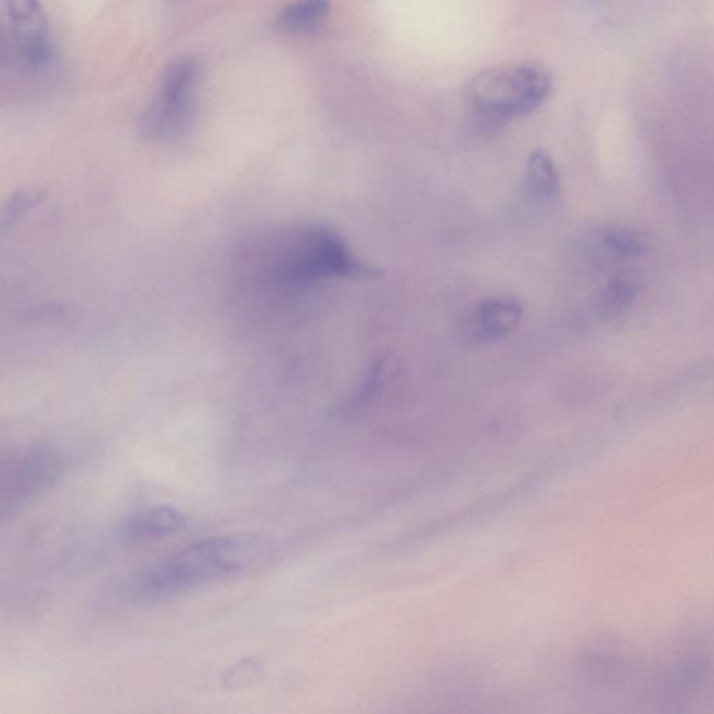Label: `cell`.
<instances>
[{
  "mask_svg": "<svg viewBox=\"0 0 714 714\" xmlns=\"http://www.w3.org/2000/svg\"><path fill=\"white\" fill-rule=\"evenodd\" d=\"M523 317L520 301L500 297L482 303L468 322L469 339L474 342H492L515 330Z\"/></svg>",
  "mask_w": 714,
  "mask_h": 714,
  "instance_id": "ba28073f",
  "label": "cell"
},
{
  "mask_svg": "<svg viewBox=\"0 0 714 714\" xmlns=\"http://www.w3.org/2000/svg\"><path fill=\"white\" fill-rule=\"evenodd\" d=\"M551 88V73L545 66L520 63L479 73L468 87V98L483 129H497L537 110Z\"/></svg>",
  "mask_w": 714,
  "mask_h": 714,
  "instance_id": "3957f363",
  "label": "cell"
},
{
  "mask_svg": "<svg viewBox=\"0 0 714 714\" xmlns=\"http://www.w3.org/2000/svg\"><path fill=\"white\" fill-rule=\"evenodd\" d=\"M330 8V0H295L278 13L273 26L286 34L316 31L329 16Z\"/></svg>",
  "mask_w": 714,
  "mask_h": 714,
  "instance_id": "8fae6325",
  "label": "cell"
},
{
  "mask_svg": "<svg viewBox=\"0 0 714 714\" xmlns=\"http://www.w3.org/2000/svg\"><path fill=\"white\" fill-rule=\"evenodd\" d=\"M339 233L322 225L293 229L268 251L266 276L283 288H301L329 278L373 276Z\"/></svg>",
  "mask_w": 714,
  "mask_h": 714,
  "instance_id": "7a4b0ae2",
  "label": "cell"
},
{
  "mask_svg": "<svg viewBox=\"0 0 714 714\" xmlns=\"http://www.w3.org/2000/svg\"><path fill=\"white\" fill-rule=\"evenodd\" d=\"M712 660L702 650H687L660 673L652 686V697L660 706H678L705 686Z\"/></svg>",
  "mask_w": 714,
  "mask_h": 714,
  "instance_id": "52a82bcc",
  "label": "cell"
},
{
  "mask_svg": "<svg viewBox=\"0 0 714 714\" xmlns=\"http://www.w3.org/2000/svg\"><path fill=\"white\" fill-rule=\"evenodd\" d=\"M184 525L182 512L170 506H158L136 512L122 525L120 533L130 541L155 540L174 535Z\"/></svg>",
  "mask_w": 714,
  "mask_h": 714,
  "instance_id": "30bf717a",
  "label": "cell"
},
{
  "mask_svg": "<svg viewBox=\"0 0 714 714\" xmlns=\"http://www.w3.org/2000/svg\"><path fill=\"white\" fill-rule=\"evenodd\" d=\"M525 182L527 190L537 199L550 200L559 195V170L547 151H533L526 163Z\"/></svg>",
  "mask_w": 714,
  "mask_h": 714,
  "instance_id": "7c38bea8",
  "label": "cell"
},
{
  "mask_svg": "<svg viewBox=\"0 0 714 714\" xmlns=\"http://www.w3.org/2000/svg\"><path fill=\"white\" fill-rule=\"evenodd\" d=\"M65 472V455L48 444L33 445L4 459L0 473L2 521L7 522L24 502L55 486Z\"/></svg>",
  "mask_w": 714,
  "mask_h": 714,
  "instance_id": "8992f818",
  "label": "cell"
},
{
  "mask_svg": "<svg viewBox=\"0 0 714 714\" xmlns=\"http://www.w3.org/2000/svg\"><path fill=\"white\" fill-rule=\"evenodd\" d=\"M263 559V541L251 535L208 537L166 557L127 582L135 601H158L215 581L231 578Z\"/></svg>",
  "mask_w": 714,
  "mask_h": 714,
  "instance_id": "6da1fadb",
  "label": "cell"
},
{
  "mask_svg": "<svg viewBox=\"0 0 714 714\" xmlns=\"http://www.w3.org/2000/svg\"><path fill=\"white\" fill-rule=\"evenodd\" d=\"M3 66L36 75L52 65L55 46L41 0H3Z\"/></svg>",
  "mask_w": 714,
  "mask_h": 714,
  "instance_id": "5b68a950",
  "label": "cell"
},
{
  "mask_svg": "<svg viewBox=\"0 0 714 714\" xmlns=\"http://www.w3.org/2000/svg\"><path fill=\"white\" fill-rule=\"evenodd\" d=\"M600 241L609 252L617 254L620 257L643 256L649 248L647 238L642 233L630 228L615 227V225L601 231Z\"/></svg>",
  "mask_w": 714,
  "mask_h": 714,
  "instance_id": "4fadbf2b",
  "label": "cell"
},
{
  "mask_svg": "<svg viewBox=\"0 0 714 714\" xmlns=\"http://www.w3.org/2000/svg\"><path fill=\"white\" fill-rule=\"evenodd\" d=\"M585 668L594 681L614 686L625 681L633 672V654L623 640L601 638L586 650Z\"/></svg>",
  "mask_w": 714,
  "mask_h": 714,
  "instance_id": "9c48e42d",
  "label": "cell"
},
{
  "mask_svg": "<svg viewBox=\"0 0 714 714\" xmlns=\"http://www.w3.org/2000/svg\"><path fill=\"white\" fill-rule=\"evenodd\" d=\"M199 62L192 56L170 61L161 73L158 86L140 117V131L154 143L183 139L197 117Z\"/></svg>",
  "mask_w": 714,
  "mask_h": 714,
  "instance_id": "277c9868",
  "label": "cell"
},
{
  "mask_svg": "<svg viewBox=\"0 0 714 714\" xmlns=\"http://www.w3.org/2000/svg\"><path fill=\"white\" fill-rule=\"evenodd\" d=\"M639 292L640 285L635 278L629 276L614 278L603 295L604 309L611 315H620L637 301Z\"/></svg>",
  "mask_w": 714,
  "mask_h": 714,
  "instance_id": "5bb4252c",
  "label": "cell"
}]
</instances>
